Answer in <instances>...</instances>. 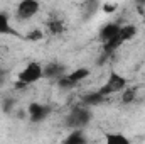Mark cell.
<instances>
[{"label":"cell","instance_id":"cell-1","mask_svg":"<svg viewBox=\"0 0 145 144\" xmlns=\"http://www.w3.org/2000/svg\"><path fill=\"white\" fill-rule=\"evenodd\" d=\"M93 119V114H91V108L84 104H79V105H74L71 108V112L66 115V127L69 129H84Z\"/></svg>","mask_w":145,"mask_h":144},{"label":"cell","instance_id":"cell-2","mask_svg":"<svg viewBox=\"0 0 145 144\" xmlns=\"http://www.w3.org/2000/svg\"><path fill=\"white\" fill-rule=\"evenodd\" d=\"M120 24L116 22H106L101 29H100V39L103 42V48H105V53L110 54L111 51H115L120 44H121V39H120Z\"/></svg>","mask_w":145,"mask_h":144},{"label":"cell","instance_id":"cell-3","mask_svg":"<svg viewBox=\"0 0 145 144\" xmlns=\"http://www.w3.org/2000/svg\"><path fill=\"white\" fill-rule=\"evenodd\" d=\"M44 78V66L37 61L27 63L17 75V87H29Z\"/></svg>","mask_w":145,"mask_h":144},{"label":"cell","instance_id":"cell-4","mask_svg":"<svg viewBox=\"0 0 145 144\" xmlns=\"http://www.w3.org/2000/svg\"><path fill=\"white\" fill-rule=\"evenodd\" d=\"M39 10H40L39 0H20L17 3V17L22 20H29V19L36 17Z\"/></svg>","mask_w":145,"mask_h":144},{"label":"cell","instance_id":"cell-5","mask_svg":"<svg viewBox=\"0 0 145 144\" xmlns=\"http://www.w3.org/2000/svg\"><path fill=\"white\" fill-rule=\"evenodd\" d=\"M123 88H127V80H125L121 75L113 73V75L108 78V81H106V83L100 88V92H101L105 97H108V95H111V93L123 92Z\"/></svg>","mask_w":145,"mask_h":144},{"label":"cell","instance_id":"cell-6","mask_svg":"<svg viewBox=\"0 0 145 144\" xmlns=\"http://www.w3.org/2000/svg\"><path fill=\"white\" fill-rule=\"evenodd\" d=\"M27 112H29L31 120H32L34 124H39V122H42V120H46V119L49 117L51 107H49V105H44V104H37V102H34V104L29 105Z\"/></svg>","mask_w":145,"mask_h":144},{"label":"cell","instance_id":"cell-7","mask_svg":"<svg viewBox=\"0 0 145 144\" xmlns=\"http://www.w3.org/2000/svg\"><path fill=\"white\" fill-rule=\"evenodd\" d=\"M63 75H66V66L61 65V63H47L44 66V78H49V80H59Z\"/></svg>","mask_w":145,"mask_h":144},{"label":"cell","instance_id":"cell-8","mask_svg":"<svg viewBox=\"0 0 145 144\" xmlns=\"http://www.w3.org/2000/svg\"><path fill=\"white\" fill-rule=\"evenodd\" d=\"M137 32H138V29H137L135 24H125V26H121L120 27V39H121V42L132 41L133 37L137 36Z\"/></svg>","mask_w":145,"mask_h":144},{"label":"cell","instance_id":"cell-9","mask_svg":"<svg viewBox=\"0 0 145 144\" xmlns=\"http://www.w3.org/2000/svg\"><path fill=\"white\" fill-rule=\"evenodd\" d=\"M105 98H106V97L98 90V92L86 93V95L83 97V104H84V105H88V107H91V105H98V104H101Z\"/></svg>","mask_w":145,"mask_h":144},{"label":"cell","instance_id":"cell-10","mask_svg":"<svg viewBox=\"0 0 145 144\" xmlns=\"http://www.w3.org/2000/svg\"><path fill=\"white\" fill-rule=\"evenodd\" d=\"M64 143H68V144H84L86 143V137H84V134H83L81 129H72L71 134L64 139Z\"/></svg>","mask_w":145,"mask_h":144},{"label":"cell","instance_id":"cell-11","mask_svg":"<svg viewBox=\"0 0 145 144\" xmlns=\"http://www.w3.org/2000/svg\"><path fill=\"white\" fill-rule=\"evenodd\" d=\"M105 141L108 144H128L130 143V139L125 134H121V132H108Z\"/></svg>","mask_w":145,"mask_h":144},{"label":"cell","instance_id":"cell-12","mask_svg":"<svg viewBox=\"0 0 145 144\" xmlns=\"http://www.w3.org/2000/svg\"><path fill=\"white\" fill-rule=\"evenodd\" d=\"M68 76H69L71 81H74V83L78 85L81 80H84L86 76H89V70H88V68H78V70H74V71L68 73Z\"/></svg>","mask_w":145,"mask_h":144},{"label":"cell","instance_id":"cell-13","mask_svg":"<svg viewBox=\"0 0 145 144\" xmlns=\"http://www.w3.org/2000/svg\"><path fill=\"white\" fill-rule=\"evenodd\" d=\"M47 29H49V32H51V34L59 36V34L64 31V26H63V22H61L59 19H51V20L47 22Z\"/></svg>","mask_w":145,"mask_h":144},{"label":"cell","instance_id":"cell-14","mask_svg":"<svg viewBox=\"0 0 145 144\" xmlns=\"http://www.w3.org/2000/svg\"><path fill=\"white\" fill-rule=\"evenodd\" d=\"M12 27H10V19L5 12H0V36L2 34H10Z\"/></svg>","mask_w":145,"mask_h":144},{"label":"cell","instance_id":"cell-15","mask_svg":"<svg viewBox=\"0 0 145 144\" xmlns=\"http://www.w3.org/2000/svg\"><path fill=\"white\" fill-rule=\"evenodd\" d=\"M135 98H137V90L135 88H123V93H121V102L123 104H132Z\"/></svg>","mask_w":145,"mask_h":144},{"label":"cell","instance_id":"cell-16","mask_svg":"<svg viewBox=\"0 0 145 144\" xmlns=\"http://www.w3.org/2000/svg\"><path fill=\"white\" fill-rule=\"evenodd\" d=\"M57 85L61 87V88H66V90H69V88H74L76 87V83L69 80V76H68V73L66 75H63L59 80H57Z\"/></svg>","mask_w":145,"mask_h":144},{"label":"cell","instance_id":"cell-17","mask_svg":"<svg viewBox=\"0 0 145 144\" xmlns=\"http://www.w3.org/2000/svg\"><path fill=\"white\" fill-rule=\"evenodd\" d=\"M42 37H44V32L39 31V29H34V31H31L27 34V39H31V41H40Z\"/></svg>","mask_w":145,"mask_h":144},{"label":"cell","instance_id":"cell-18","mask_svg":"<svg viewBox=\"0 0 145 144\" xmlns=\"http://www.w3.org/2000/svg\"><path fill=\"white\" fill-rule=\"evenodd\" d=\"M7 76H8L7 70L0 68V87H3V85H5V81H7Z\"/></svg>","mask_w":145,"mask_h":144},{"label":"cell","instance_id":"cell-19","mask_svg":"<svg viewBox=\"0 0 145 144\" xmlns=\"http://www.w3.org/2000/svg\"><path fill=\"white\" fill-rule=\"evenodd\" d=\"M12 107H14V100H5V102H3V105H2L3 112H7V114L12 110Z\"/></svg>","mask_w":145,"mask_h":144},{"label":"cell","instance_id":"cell-20","mask_svg":"<svg viewBox=\"0 0 145 144\" xmlns=\"http://www.w3.org/2000/svg\"><path fill=\"white\" fill-rule=\"evenodd\" d=\"M137 3H140V5H144V3H145V0H137Z\"/></svg>","mask_w":145,"mask_h":144}]
</instances>
